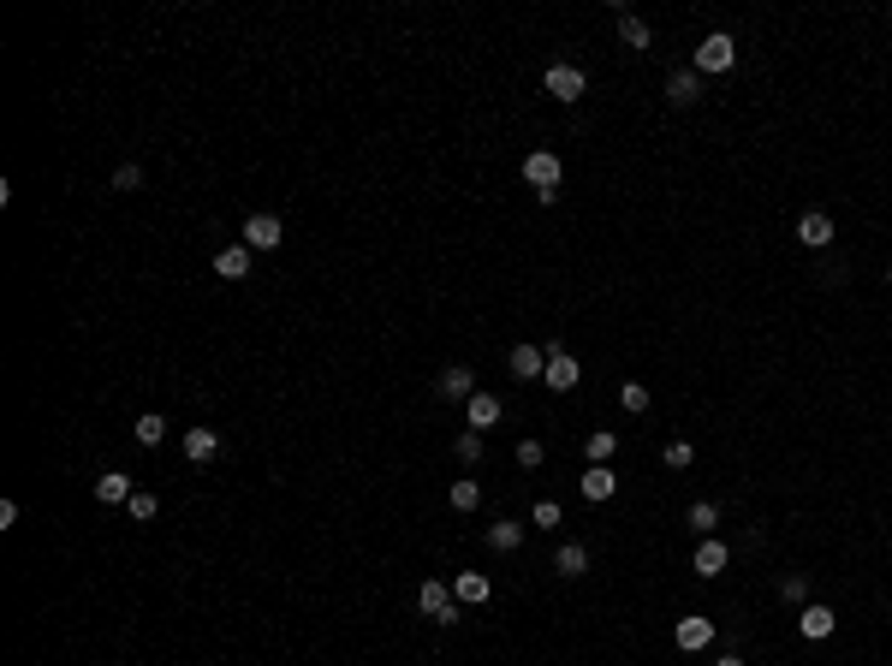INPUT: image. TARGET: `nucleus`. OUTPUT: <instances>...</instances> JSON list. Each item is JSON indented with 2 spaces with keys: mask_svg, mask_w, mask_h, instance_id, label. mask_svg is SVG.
<instances>
[{
  "mask_svg": "<svg viewBox=\"0 0 892 666\" xmlns=\"http://www.w3.org/2000/svg\"><path fill=\"white\" fill-rule=\"evenodd\" d=\"M417 613H423V619H435V624H458V619H465V607H458V596H453V583H440V577H423V583H417Z\"/></svg>",
  "mask_w": 892,
  "mask_h": 666,
  "instance_id": "obj_1",
  "label": "nucleus"
},
{
  "mask_svg": "<svg viewBox=\"0 0 892 666\" xmlns=\"http://www.w3.org/2000/svg\"><path fill=\"white\" fill-rule=\"evenodd\" d=\"M732 66H737V42L726 36V30H709V36H702V48H696V60H690V71L714 78V71H732Z\"/></svg>",
  "mask_w": 892,
  "mask_h": 666,
  "instance_id": "obj_2",
  "label": "nucleus"
},
{
  "mask_svg": "<svg viewBox=\"0 0 892 666\" xmlns=\"http://www.w3.org/2000/svg\"><path fill=\"white\" fill-rule=\"evenodd\" d=\"M541 89L559 101H583V89H589V78H583V66H571V60H553L548 71H541Z\"/></svg>",
  "mask_w": 892,
  "mask_h": 666,
  "instance_id": "obj_3",
  "label": "nucleus"
},
{
  "mask_svg": "<svg viewBox=\"0 0 892 666\" xmlns=\"http://www.w3.org/2000/svg\"><path fill=\"white\" fill-rule=\"evenodd\" d=\"M524 179L536 184V191H559L566 167H559V155H553V149H530V155H524Z\"/></svg>",
  "mask_w": 892,
  "mask_h": 666,
  "instance_id": "obj_4",
  "label": "nucleus"
},
{
  "mask_svg": "<svg viewBox=\"0 0 892 666\" xmlns=\"http://www.w3.org/2000/svg\"><path fill=\"white\" fill-rule=\"evenodd\" d=\"M280 239H286L280 214H250V220H244V244H250V250H280Z\"/></svg>",
  "mask_w": 892,
  "mask_h": 666,
  "instance_id": "obj_5",
  "label": "nucleus"
},
{
  "mask_svg": "<svg viewBox=\"0 0 892 666\" xmlns=\"http://www.w3.org/2000/svg\"><path fill=\"white\" fill-rule=\"evenodd\" d=\"M726 566H732V548H726L720 536H702V541H696V559H690V571H702V577H720Z\"/></svg>",
  "mask_w": 892,
  "mask_h": 666,
  "instance_id": "obj_6",
  "label": "nucleus"
},
{
  "mask_svg": "<svg viewBox=\"0 0 892 666\" xmlns=\"http://www.w3.org/2000/svg\"><path fill=\"white\" fill-rule=\"evenodd\" d=\"M435 393L453 399V405H470V393H476V375H470L465 363H446V369H440V381H435Z\"/></svg>",
  "mask_w": 892,
  "mask_h": 666,
  "instance_id": "obj_7",
  "label": "nucleus"
},
{
  "mask_svg": "<svg viewBox=\"0 0 892 666\" xmlns=\"http://www.w3.org/2000/svg\"><path fill=\"white\" fill-rule=\"evenodd\" d=\"M672 643H679L684 654H702L714 643V619H702V613H690V619H679V631H672Z\"/></svg>",
  "mask_w": 892,
  "mask_h": 666,
  "instance_id": "obj_8",
  "label": "nucleus"
},
{
  "mask_svg": "<svg viewBox=\"0 0 892 666\" xmlns=\"http://www.w3.org/2000/svg\"><path fill=\"white\" fill-rule=\"evenodd\" d=\"M541 381H548L553 393H571V387H577V357L553 345V352H548V369H541Z\"/></svg>",
  "mask_w": 892,
  "mask_h": 666,
  "instance_id": "obj_9",
  "label": "nucleus"
},
{
  "mask_svg": "<svg viewBox=\"0 0 892 666\" xmlns=\"http://www.w3.org/2000/svg\"><path fill=\"white\" fill-rule=\"evenodd\" d=\"M500 411H506V405H500V393H482V387H476V393H470V405H465V423L482 435V428L500 423Z\"/></svg>",
  "mask_w": 892,
  "mask_h": 666,
  "instance_id": "obj_10",
  "label": "nucleus"
},
{
  "mask_svg": "<svg viewBox=\"0 0 892 666\" xmlns=\"http://www.w3.org/2000/svg\"><path fill=\"white\" fill-rule=\"evenodd\" d=\"M666 101H672V108H696V101H702V71H672V78H666Z\"/></svg>",
  "mask_w": 892,
  "mask_h": 666,
  "instance_id": "obj_11",
  "label": "nucleus"
},
{
  "mask_svg": "<svg viewBox=\"0 0 892 666\" xmlns=\"http://www.w3.org/2000/svg\"><path fill=\"white\" fill-rule=\"evenodd\" d=\"M833 624H839V613L833 607H822V601H809L803 613H797V631H803L809 643H822V637H833Z\"/></svg>",
  "mask_w": 892,
  "mask_h": 666,
  "instance_id": "obj_12",
  "label": "nucleus"
},
{
  "mask_svg": "<svg viewBox=\"0 0 892 666\" xmlns=\"http://www.w3.org/2000/svg\"><path fill=\"white\" fill-rule=\"evenodd\" d=\"M512 375H518V381H541V369H548V352H541V345H512Z\"/></svg>",
  "mask_w": 892,
  "mask_h": 666,
  "instance_id": "obj_13",
  "label": "nucleus"
},
{
  "mask_svg": "<svg viewBox=\"0 0 892 666\" xmlns=\"http://www.w3.org/2000/svg\"><path fill=\"white\" fill-rule=\"evenodd\" d=\"M131 494H137V488H131L126 470H101V476H96V500H101V506H126Z\"/></svg>",
  "mask_w": 892,
  "mask_h": 666,
  "instance_id": "obj_14",
  "label": "nucleus"
},
{
  "mask_svg": "<svg viewBox=\"0 0 892 666\" xmlns=\"http://www.w3.org/2000/svg\"><path fill=\"white\" fill-rule=\"evenodd\" d=\"M250 244H227V250H214V274H221V280H244V274H250Z\"/></svg>",
  "mask_w": 892,
  "mask_h": 666,
  "instance_id": "obj_15",
  "label": "nucleus"
},
{
  "mask_svg": "<svg viewBox=\"0 0 892 666\" xmlns=\"http://www.w3.org/2000/svg\"><path fill=\"white\" fill-rule=\"evenodd\" d=\"M453 596H458V607H482V601L494 596V583L482 577V571H458V577H453Z\"/></svg>",
  "mask_w": 892,
  "mask_h": 666,
  "instance_id": "obj_16",
  "label": "nucleus"
},
{
  "mask_svg": "<svg viewBox=\"0 0 892 666\" xmlns=\"http://www.w3.org/2000/svg\"><path fill=\"white\" fill-rule=\"evenodd\" d=\"M577 488H583V500H595V506H601V500H613V494H619V476H613L607 464H589Z\"/></svg>",
  "mask_w": 892,
  "mask_h": 666,
  "instance_id": "obj_17",
  "label": "nucleus"
},
{
  "mask_svg": "<svg viewBox=\"0 0 892 666\" xmlns=\"http://www.w3.org/2000/svg\"><path fill=\"white\" fill-rule=\"evenodd\" d=\"M214 453H221V435H214V428H184V458H191V464H209Z\"/></svg>",
  "mask_w": 892,
  "mask_h": 666,
  "instance_id": "obj_18",
  "label": "nucleus"
},
{
  "mask_svg": "<svg viewBox=\"0 0 892 666\" xmlns=\"http://www.w3.org/2000/svg\"><path fill=\"white\" fill-rule=\"evenodd\" d=\"M797 244L827 250V244H833V220H827V214H803V220H797Z\"/></svg>",
  "mask_w": 892,
  "mask_h": 666,
  "instance_id": "obj_19",
  "label": "nucleus"
},
{
  "mask_svg": "<svg viewBox=\"0 0 892 666\" xmlns=\"http://www.w3.org/2000/svg\"><path fill=\"white\" fill-rule=\"evenodd\" d=\"M553 571H559V577H583V571H589V548H583V541H559Z\"/></svg>",
  "mask_w": 892,
  "mask_h": 666,
  "instance_id": "obj_20",
  "label": "nucleus"
},
{
  "mask_svg": "<svg viewBox=\"0 0 892 666\" xmlns=\"http://www.w3.org/2000/svg\"><path fill=\"white\" fill-rule=\"evenodd\" d=\"M684 524L696 530V541H702V536H714V530H720V506H714V500H696V506L684 511Z\"/></svg>",
  "mask_w": 892,
  "mask_h": 666,
  "instance_id": "obj_21",
  "label": "nucleus"
},
{
  "mask_svg": "<svg viewBox=\"0 0 892 666\" xmlns=\"http://www.w3.org/2000/svg\"><path fill=\"white\" fill-rule=\"evenodd\" d=\"M619 42H624V48H637V54H643V48L654 42V30L643 24L637 13H619Z\"/></svg>",
  "mask_w": 892,
  "mask_h": 666,
  "instance_id": "obj_22",
  "label": "nucleus"
},
{
  "mask_svg": "<svg viewBox=\"0 0 892 666\" xmlns=\"http://www.w3.org/2000/svg\"><path fill=\"white\" fill-rule=\"evenodd\" d=\"M488 548L494 553H518L524 548V524H512V518L506 524H488Z\"/></svg>",
  "mask_w": 892,
  "mask_h": 666,
  "instance_id": "obj_23",
  "label": "nucleus"
},
{
  "mask_svg": "<svg viewBox=\"0 0 892 666\" xmlns=\"http://www.w3.org/2000/svg\"><path fill=\"white\" fill-rule=\"evenodd\" d=\"M583 453H589V464H613V453H619V435H613V428H595V435L583 440Z\"/></svg>",
  "mask_w": 892,
  "mask_h": 666,
  "instance_id": "obj_24",
  "label": "nucleus"
},
{
  "mask_svg": "<svg viewBox=\"0 0 892 666\" xmlns=\"http://www.w3.org/2000/svg\"><path fill=\"white\" fill-rule=\"evenodd\" d=\"M131 435H137L143 446H161V440H167V417H161V411H143L137 423H131Z\"/></svg>",
  "mask_w": 892,
  "mask_h": 666,
  "instance_id": "obj_25",
  "label": "nucleus"
},
{
  "mask_svg": "<svg viewBox=\"0 0 892 666\" xmlns=\"http://www.w3.org/2000/svg\"><path fill=\"white\" fill-rule=\"evenodd\" d=\"M446 500H453V511H476L482 506V483H476V476H458Z\"/></svg>",
  "mask_w": 892,
  "mask_h": 666,
  "instance_id": "obj_26",
  "label": "nucleus"
},
{
  "mask_svg": "<svg viewBox=\"0 0 892 666\" xmlns=\"http://www.w3.org/2000/svg\"><path fill=\"white\" fill-rule=\"evenodd\" d=\"M619 405H624V411H637V417H643V411L654 405V393H649L643 381H624V387H619Z\"/></svg>",
  "mask_w": 892,
  "mask_h": 666,
  "instance_id": "obj_27",
  "label": "nucleus"
},
{
  "mask_svg": "<svg viewBox=\"0 0 892 666\" xmlns=\"http://www.w3.org/2000/svg\"><path fill=\"white\" fill-rule=\"evenodd\" d=\"M779 601H792V607H809V577H803V571L779 577Z\"/></svg>",
  "mask_w": 892,
  "mask_h": 666,
  "instance_id": "obj_28",
  "label": "nucleus"
},
{
  "mask_svg": "<svg viewBox=\"0 0 892 666\" xmlns=\"http://www.w3.org/2000/svg\"><path fill=\"white\" fill-rule=\"evenodd\" d=\"M696 464V446L690 440H672V446H666V470H690Z\"/></svg>",
  "mask_w": 892,
  "mask_h": 666,
  "instance_id": "obj_29",
  "label": "nucleus"
},
{
  "mask_svg": "<svg viewBox=\"0 0 892 666\" xmlns=\"http://www.w3.org/2000/svg\"><path fill=\"white\" fill-rule=\"evenodd\" d=\"M530 518H536V530H559V524H566V511L553 506V500H536V511H530Z\"/></svg>",
  "mask_w": 892,
  "mask_h": 666,
  "instance_id": "obj_30",
  "label": "nucleus"
},
{
  "mask_svg": "<svg viewBox=\"0 0 892 666\" xmlns=\"http://www.w3.org/2000/svg\"><path fill=\"white\" fill-rule=\"evenodd\" d=\"M126 506H131V518H137V524H149V518L161 511V500H155V494H143V488H137V494H131Z\"/></svg>",
  "mask_w": 892,
  "mask_h": 666,
  "instance_id": "obj_31",
  "label": "nucleus"
},
{
  "mask_svg": "<svg viewBox=\"0 0 892 666\" xmlns=\"http://www.w3.org/2000/svg\"><path fill=\"white\" fill-rule=\"evenodd\" d=\"M453 446H458V458H465V464H482V435H476V428H465Z\"/></svg>",
  "mask_w": 892,
  "mask_h": 666,
  "instance_id": "obj_32",
  "label": "nucleus"
},
{
  "mask_svg": "<svg viewBox=\"0 0 892 666\" xmlns=\"http://www.w3.org/2000/svg\"><path fill=\"white\" fill-rule=\"evenodd\" d=\"M541 458H548L541 440H518V464H524V470H541Z\"/></svg>",
  "mask_w": 892,
  "mask_h": 666,
  "instance_id": "obj_33",
  "label": "nucleus"
},
{
  "mask_svg": "<svg viewBox=\"0 0 892 666\" xmlns=\"http://www.w3.org/2000/svg\"><path fill=\"white\" fill-rule=\"evenodd\" d=\"M137 184H143V167H137V161H126V167L114 173V191H137Z\"/></svg>",
  "mask_w": 892,
  "mask_h": 666,
  "instance_id": "obj_34",
  "label": "nucleus"
},
{
  "mask_svg": "<svg viewBox=\"0 0 892 666\" xmlns=\"http://www.w3.org/2000/svg\"><path fill=\"white\" fill-rule=\"evenodd\" d=\"M714 666H744V654H720V661H714Z\"/></svg>",
  "mask_w": 892,
  "mask_h": 666,
  "instance_id": "obj_35",
  "label": "nucleus"
},
{
  "mask_svg": "<svg viewBox=\"0 0 892 666\" xmlns=\"http://www.w3.org/2000/svg\"><path fill=\"white\" fill-rule=\"evenodd\" d=\"M887 286H892V268H887Z\"/></svg>",
  "mask_w": 892,
  "mask_h": 666,
  "instance_id": "obj_36",
  "label": "nucleus"
}]
</instances>
